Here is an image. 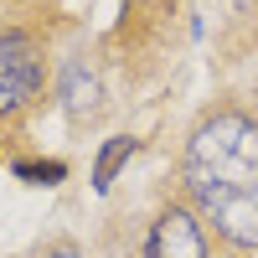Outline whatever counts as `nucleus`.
I'll use <instances>...</instances> for the list:
<instances>
[{
	"instance_id": "nucleus-5",
	"label": "nucleus",
	"mask_w": 258,
	"mask_h": 258,
	"mask_svg": "<svg viewBox=\"0 0 258 258\" xmlns=\"http://www.w3.org/2000/svg\"><path fill=\"white\" fill-rule=\"evenodd\" d=\"M129 155H135V140H129V135L109 140V145H103V155H98V165H93V186H98V191H109L114 170H119V165H124Z\"/></svg>"
},
{
	"instance_id": "nucleus-4",
	"label": "nucleus",
	"mask_w": 258,
	"mask_h": 258,
	"mask_svg": "<svg viewBox=\"0 0 258 258\" xmlns=\"http://www.w3.org/2000/svg\"><path fill=\"white\" fill-rule=\"evenodd\" d=\"M62 98H68V114H93L98 109V78L73 62V68L62 73Z\"/></svg>"
},
{
	"instance_id": "nucleus-1",
	"label": "nucleus",
	"mask_w": 258,
	"mask_h": 258,
	"mask_svg": "<svg viewBox=\"0 0 258 258\" xmlns=\"http://www.w3.org/2000/svg\"><path fill=\"white\" fill-rule=\"evenodd\" d=\"M186 186L222 238L258 243V119L217 114L186 145Z\"/></svg>"
},
{
	"instance_id": "nucleus-6",
	"label": "nucleus",
	"mask_w": 258,
	"mask_h": 258,
	"mask_svg": "<svg viewBox=\"0 0 258 258\" xmlns=\"http://www.w3.org/2000/svg\"><path fill=\"white\" fill-rule=\"evenodd\" d=\"M16 176H26V181H36V186H52V181H62V176H68V165H62V160H47V165L21 160V165H16Z\"/></svg>"
},
{
	"instance_id": "nucleus-2",
	"label": "nucleus",
	"mask_w": 258,
	"mask_h": 258,
	"mask_svg": "<svg viewBox=\"0 0 258 258\" xmlns=\"http://www.w3.org/2000/svg\"><path fill=\"white\" fill-rule=\"evenodd\" d=\"M36 83H41V52H36V41L21 36V31H6V36H0V114L21 109V103L36 93Z\"/></svg>"
},
{
	"instance_id": "nucleus-3",
	"label": "nucleus",
	"mask_w": 258,
	"mask_h": 258,
	"mask_svg": "<svg viewBox=\"0 0 258 258\" xmlns=\"http://www.w3.org/2000/svg\"><path fill=\"white\" fill-rule=\"evenodd\" d=\"M145 258H207L202 222L191 217L186 207L160 212V222H155V232H150V243H145Z\"/></svg>"
},
{
	"instance_id": "nucleus-7",
	"label": "nucleus",
	"mask_w": 258,
	"mask_h": 258,
	"mask_svg": "<svg viewBox=\"0 0 258 258\" xmlns=\"http://www.w3.org/2000/svg\"><path fill=\"white\" fill-rule=\"evenodd\" d=\"M52 258H78V253H68V248H62V253H52Z\"/></svg>"
}]
</instances>
